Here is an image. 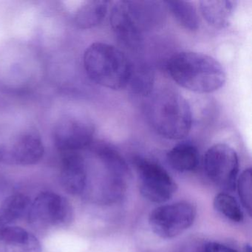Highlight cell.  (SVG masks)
<instances>
[{"instance_id":"cell-12","label":"cell","mask_w":252,"mask_h":252,"mask_svg":"<svg viewBox=\"0 0 252 252\" xmlns=\"http://www.w3.org/2000/svg\"><path fill=\"white\" fill-rule=\"evenodd\" d=\"M42 244L32 233L22 227L0 228V252H42Z\"/></svg>"},{"instance_id":"cell-11","label":"cell","mask_w":252,"mask_h":252,"mask_svg":"<svg viewBox=\"0 0 252 252\" xmlns=\"http://www.w3.org/2000/svg\"><path fill=\"white\" fill-rule=\"evenodd\" d=\"M60 180L63 189L72 195H81L86 191L88 166L80 152L62 153Z\"/></svg>"},{"instance_id":"cell-13","label":"cell","mask_w":252,"mask_h":252,"mask_svg":"<svg viewBox=\"0 0 252 252\" xmlns=\"http://www.w3.org/2000/svg\"><path fill=\"white\" fill-rule=\"evenodd\" d=\"M237 4L233 0H203L200 2V11L209 26L224 29L229 24Z\"/></svg>"},{"instance_id":"cell-22","label":"cell","mask_w":252,"mask_h":252,"mask_svg":"<svg viewBox=\"0 0 252 252\" xmlns=\"http://www.w3.org/2000/svg\"><path fill=\"white\" fill-rule=\"evenodd\" d=\"M192 252V251H185V252Z\"/></svg>"},{"instance_id":"cell-18","label":"cell","mask_w":252,"mask_h":252,"mask_svg":"<svg viewBox=\"0 0 252 252\" xmlns=\"http://www.w3.org/2000/svg\"><path fill=\"white\" fill-rule=\"evenodd\" d=\"M215 210L234 222L243 221L244 215L237 200L226 192L219 193L214 199Z\"/></svg>"},{"instance_id":"cell-6","label":"cell","mask_w":252,"mask_h":252,"mask_svg":"<svg viewBox=\"0 0 252 252\" xmlns=\"http://www.w3.org/2000/svg\"><path fill=\"white\" fill-rule=\"evenodd\" d=\"M29 224L39 231L64 228L73 222V209L70 202L54 191H42L32 202L27 215Z\"/></svg>"},{"instance_id":"cell-17","label":"cell","mask_w":252,"mask_h":252,"mask_svg":"<svg viewBox=\"0 0 252 252\" xmlns=\"http://www.w3.org/2000/svg\"><path fill=\"white\" fill-rule=\"evenodd\" d=\"M163 4L180 25L190 32H196L200 27L197 10L189 1H165Z\"/></svg>"},{"instance_id":"cell-2","label":"cell","mask_w":252,"mask_h":252,"mask_svg":"<svg viewBox=\"0 0 252 252\" xmlns=\"http://www.w3.org/2000/svg\"><path fill=\"white\" fill-rule=\"evenodd\" d=\"M167 70L179 86L197 94H211L225 85L226 74L213 57L200 53H177L167 63Z\"/></svg>"},{"instance_id":"cell-19","label":"cell","mask_w":252,"mask_h":252,"mask_svg":"<svg viewBox=\"0 0 252 252\" xmlns=\"http://www.w3.org/2000/svg\"><path fill=\"white\" fill-rule=\"evenodd\" d=\"M154 76L149 67L141 65L132 68V76L129 85L137 94L147 96L153 91Z\"/></svg>"},{"instance_id":"cell-8","label":"cell","mask_w":252,"mask_h":252,"mask_svg":"<svg viewBox=\"0 0 252 252\" xmlns=\"http://www.w3.org/2000/svg\"><path fill=\"white\" fill-rule=\"evenodd\" d=\"M141 195L149 201L163 203L176 193L178 185L167 171L158 163L144 158H135Z\"/></svg>"},{"instance_id":"cell-21","label":"cell","mask_w":252,"mask_h":252,"mask_svg":"<svg viewBox=\"0 0 252 252\" xmlns=\"http://www.w3.org/2000/svg\"><path fill=\"white\" fill-rule=\"evenodd\" d=\"M203 252H239L236 249L229 246H225L222 243L217 242H210L206 244L203 248Z\"/></svg>"},{"instance_id":"cell-16","label":"cell","mask_w":252,"mask_h":252,"mask_svg":"<svg viewBox=\"0 0 252 252\" xmlns=\"http://www.w3.org/2000/svg\"><path fill=\"white\" fill-rule=\"evenodd\" d=\"M32 202L29 196L22 193L6 197L0 204V228L27 216Z\"/></svg>"},{"instance_id":"cell-14","label":"cell","mask_w":252,"mask_h":252,"mask_svg":"<svg viewBox=\"0 0 252 252\" xmlns=\"http://www.w3.org/2000/svg\"><path fill=\"white\" fill-rule=\"evenodd\" d=\"M171 167L180 172H192L200 163V153L194 144L182 142L175 145L166 156Z\"/></svg>"},{"instance_id":"cell-9","label":"cell","mask_w":252,"mask_h":252,"mask_svg":"<svg viewBox=\"0 0 252 252\" xmlns=\"http://www.w3.org/2000/svg\"><path fill=\"white\" fill-rule=\"evenodd\" d=\"M203 166L208 178L215 185L227 191L235 189L240 163L232 147L221 143L209 147L203 158Z\"/></svg>"},{"instance_id":"cell-5","label":"cell","mask_w":252,"mask_h":252,"mask_svg":"<svg viewBox=\"0 0 252 252\" xmlns=\"http://www.w3.org/2000/svg\"><path fill=\"white\" fill-rule=\"evenodd\" d=\"M44 153L42 138L34 126L18 122L0 125V163L30 166L40 161Z\"/></svg>"},{"instance_id":"cell-1","label":"cell","mask_w":252,"mask_h":252,"mask_svg":"<svg viewBox=\"0 0 252 252\" xmlns=\"http://www.w3.org/2000/svg\"><path fill=\"white\" fill-rule=\"evenodd\" d=\"M144 112L152 128L166 139H183L191 130V107L187 99L173 90H153L146 96Z\"/></svg>"},{"instance_id":"cell-10","label":"cell","mask_w":252,"mask_h":252,"mask_svg":"<svg viewBox=\"0 0 252 252\" xmlns=\"http://www.w3.org/2000/svg\"><path fill=\"white\" fill-rule=\"evenodd\" d=\"M95 127L89 119L68 115L59 121L54 130L56 147L62 153L80 152L94 142Z\"/></svg>"},{"instance_id":"cell-7","label":"cell","mask_w":252,"mask_h":252,"mask_svg":"<svg viewBox=\"0 0 252 252\" xmlns=\"http://www.w3.org/2000/svg\"><path fill=\"white\" fill-rule=\"evenodd\" d=\"M197 209L191 203L180 201L162 205L153 209L149 224L156 235L172 239L187 231L194 223Z\"/></svg>"},{"instance_id":"cell-4","label":"cell","mask_w":252,"mask_h":252,"mask_svg":"<svg viewBox=\"0 0 252 252\" xmlns=\"http://www.w3.org/2000/svg\"><path fill=\"white\" fill-rule=\"evenodd\" d=\"M84 67L90 79L97 85L119 91L129 85L133 64L116 47L95 42L85 51Z\"/></svg>"},{"instance_id":"cell-20","label":"cell","mask_w":252,"mask_h":252,"mask_svg":"<svg viewBox=\"0 0 252 252\" xmlns=\"http://www.w3.org/2000/svg\"><path fill=\"white\" fill-rule=\"evenodd\" d=\"M236 185L238 191V195L241 201L242 206L247 211L249 215H252V169H246L242 172L237 178Z\"/></svg>"},{"instance_id":"cell-15","label":"cell","mask_w":252,"mask_h":252,"mask_svg":"<svg viewBox=\"0 0 252 252\" xmlns=\"http://www.w3.org/2000/svg\"><path fill=\"white\" fill-rule=\"evenodd\" d=\"M108 1L90 0L84 2L76 11L74 21L81 29H91L102 23L108 12Z\"/></svg>"},{"instance_id":"cell-3","label":"cell","mask_w":252,"mask_h":252,"mask_svg":"<svg viewBox=\"0 0 252 252\" xmlns=\"http://www.w3.org/2000/svg\"><path fill=\"white\" fill-rule=\"evenodd\" d=\"M160 2L151 1H119L110 11V23L118 39L126 48L136 51L146 32L163 20Z\"/></svg>"}]
</instances>
